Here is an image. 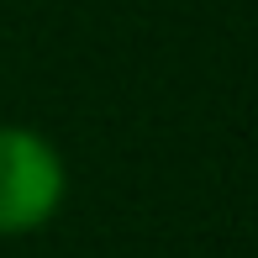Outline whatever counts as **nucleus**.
Returning <instances> with one entry per match:
<instances>
[{
    "label": "nucleus",
    "instance_id": "f257e3e1",
    "mask_svg": "<svg viewBox=\"0 0 258 258\" xmlns=\"http://www.w3.org/2000/svg\"><path fill=\"white\" fill-rule=\"evenodd\" d=\"M69 195V163L37 126L0 121V232H32L58 216Z\"/></svg>",
    "mask_w": 258,
    "mask_h": 258
}]
</instances>
